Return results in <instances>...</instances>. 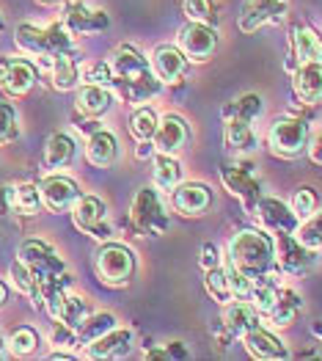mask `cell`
Returning a JSON list of instances; mask_svg holds the SVG:
<instances>
[{
	"mask_svg": "<svg viewBox=\"0 0 322 361\" xmlns=\"http://www.w3.org/2000/svg\"><path fill=\"white\" fill-rule=\"evenodd\" d=\"M171 204L185 218H199L212 207V188L204 182H179L171 190Z\"/></svg>",
	"mask_w": 322,
	"mask_h": 361,
	"instance_id": "obj_12",
	"label": "cell"
},
{
	"mask_svg": "<svg viewBox=\"0 0 322 361\" xmlns=\"http://www.w3.org/2000/svg\"><path fill=\"white\" fill-rule=\"evenodd\" d=\"M83 80H86V83H97V86H111V83H116L113 69H111V63H108V61L88 66L86 75H83Z\"/></svg>",
	"mask_w": 322,
	"mask_h": 361,
	"instance_id": "obj_44",
	"label": "cell"
},
{
	"mask_svg": "<svg viewBox=\"0 0 322 361\" xmlns=\"http://www.w3.org/2000/svg\"><path fill=\"white\" fill-rule=\"evenodd\" d=\"M39 193H42V204L47 212H66L72 210V204L80 199V188L72 177H63V174H53L47 180H42L39 185Z\"/></svg>",
	"mask_w": 322,
	"mask_h": 361,
	"instance_id": "obj_14",
	"label": "cell"
},
{
	"mask_svg": "<svg viewBox=\"0 0 322 361\" xmlns=\"http://www.w3.org/2000/svg\"><path fill=\"white\" fill-rule=\"evenodd\" d=\"M295 238L303 243V245H309V248L320 251L322 248V207L320 210H314L309 218H303V221L297 224Z\"/></svg>",
	"mask_w": 322,
	"mask_h": 361,
	"instance_id": "obj_38",
	"label": "cell"
},
{
	"mask_svg": "<svg viewBox=\"0 0 322 361\" xmlns=\"http://www.w3.org/2000/svg\"><path fill=\"white\" fill-rule=\"evenodd\" d=\"M75 152H78V144L69 133H53L47 138V147H44V166L50 171L66 169L75 160Z\"/></svg>",
	"mask_w": 322,
	"mask_h": 361,
	"instance_id": "obj_28",
	"label": "cell"
},
{
	"mask_svg": "<svg viewBox=\"0 0 322 361\" xmlns=\"http://www.w3.org/2000/svg\"><path fill=\"white\" fill-rule=\"evenodd\" d=\"M157 121L160 116L154 114V108H138L132 116H130V133H132V138L138 141V144H149L151 138H154V130H157Z\"/></svg>",
	"mask_w": 322,
	"mask_h": 361,
	"instance_id": "obj_36",
	"label": "cell"
},
{
	"mask_svg": "<svg viewBox=\"0 0 322 361\" xmlns=\"http://www.w3.org/2000/svg\"><path fill=\"white\" fill-rule=\"evenodd\" d=\"M254 212L259 215L264 232H270V235H295V232H297L300 218H297V215L292 212V207H290V204H284L281 199L262 196Z\"/></svg>",
	"mask_w": 322,
	"mask_h": 361,
	"instance_id": "obj_13",
	"label": "cell"
},
{
	"mask_svg": "<svg viewBox=\"0 0 322 361\" xmlns=\"http://www.w3.org/2000/svg\"><path fill=\"white\" fill-rule=\"evenodd\" d=\"M94 271L108 287H127L135 273V254L121 243H102L94 257Z\"/></svg>",
	"mask_w": 322,
	"mask_h": 361,
	"instance_id": "obj_5",
	"label": "cell"
},
{
	"mask_svg": "<svg viewBox=\"0 0 322 361\" xmlns=\"http://www.w3.org/2000/svg\"><path fill=\"white\" fill-rule=\"evenodd\" d=\"M6 301H8V287H6L3 281H0V309L6 306Z\"/></svg>",
	"mask_w": 322,
	"mask_h": 361,
	"instance_id": "obj_48",
	"label": "cell"
},
{
	"mask_svg": "<svg viewBox=\"0 0 322 361\" xmlns=\"http://www.w3.org/2000/svg\"><path fill=\"white\" fill-rule=\"evenodd\" d=\"M179 50L190 63H206L218 50V30L204 23H187L179 30Z\"/></svg>",
	"mask_w": 322,
	"mask_h": 361,
	"instance_id": "obj_10",
	"label": "cell"
},
{
	"mask_svg": "<svg viewBox=\"0 0 322 361\" xmlns=\"http://www.w3.org/2000/svg\"><path fill=\"white\" fill-rule=\"evenodd\" d=\"M88 314H91V301L80 298V295H66V298H63V303H61L58 317H56V320L78 331V329L86 323Z\"/></svg>",
	"mask_w": 322,
	"mask_h": 361,
	"instance_id": "obj_34",
	"label": "cell"
},
{
	"mask_svg": "<svg viewBox=\"0 0 322 361\" xmlns=\"http://www.w3.org/2000/svg\"><path fill=\"white\" fill-rule=\"evenodd\" d=\"M50 359H56V361H69V359H75V356H72V353H69V350H56V353H50Z\"/></svg>",
	"mask_w": 322,
	"mask_h": 361,
	"instance_id": "obj_47",
	"label": "cell"
},
{
	"mask_svg": "<svg viewBox=\"0 0 322 361\" xmlns=\"http://www.w3.org/2000/svg\"><path fill=\"white\" fill-rule=\"evenodd\" d=\"M111 329H116V317L108 314V312H99V314H88L86 323L78 329V345H88L91 339L108 334Z\"/></svg>",
	"mask_w": 322,
	"mask_h": 361,
	"instance_id": "obj_37",
	"label": "cell"
},
{
	"mask_svg": "<svg viewBox=\"0 0 322 361\" xmlns=\"http://www.w3.org/2000/svg\"><path fill=\"white\" fill-rule=\"evenodd\" d=\"M118 157V138L111 130H94L88 138V160L97 169H108L113 166Z\"/></svg>",
	"mask_w": 322,
	"mask_h": 361,
	"instance_id": "obj_27",
	"label": "cell"
},
{
	"mask_svg": "<svg viewBox=\"0 0 322 361\" xmlns=\"http://www.w3.org/2000/svg\"><path fill=\"white\" fill-rule=\"evenodd\" d=\"M154 149L160 154H179L190 141V127L179 114H163L154 130Z\"/></svg>",
	"mask_w": 322,
	"mask_h": 361,
	"instance_id": "obj_15",
	"label": "cell"
},
{
	"mask_svg": "<svg viewBox=\"0 0 322 361\" xmlns=\"http://www.w3.org/2000/svg\"><path fill=\"white\" fill-rule=\"evenodd\" d=\"M264 111V102L259 94L248 91V94H240L237 99H232L226 108H223V116H242V119H251L256 121L262 116Z\"/></svg>",
	"mask_w": 322,
	"mask_h": 361,
	"instance_id": "obj_35",
	"label": "cell"
},
{
	"mask_svg": "<svg viewBox=\"0 0 322 361\" xmlns=\"http://www.w3.org/2000/svg\"><path fill=\"white\" fill-rule=\"evenodd\" d=\"M292 56L300 63H322V36L311 25H297L292 30Z\"/></svg>",
	"mask_w": 322,
	"mask_h": 361,
	"instance_id": "obj_26",
	"label": "cell"
},
{
	"mask_svg": "<svg viewBox=\"0 0 322 361\" xmlns=\"http://www.w3.org/2000/svg\"><path fill=\"white\" fill-rule=\"evenodd\" d=\"M281 287H284V284H281L273 273H264L259 279H254V287H251V298H248V301L259 309V314H267V312L273 309L275 298H278Z\"/></svg>",
	"mask_w": 322,
	"mask_h": 361,
	"instance_id": "obj_30",
	"label": "cell"
},
{
	"mask_svg": "<svg viewBox=\"0 0 322 361\" xmlns=\"http://www.w3.org/2000/svg\"><path fill=\"white\" fill-rule=\"evenodd\" d=\"M229 265H235L248 279H259L275 268V240L262 229H242L229 243Z\"/></svg>",
	"mask_w": 322,
	"mask_h": 361,
	"instance_id": "obj_1",
	"label": "cell"
},
{
	"mask_svg": "<svg viewBox=\"0 0 322 361\" xmlns=\"http://www.w3.org/2000/svg\"><path fill=\"white\" fill-rule=\"evenodd\" d=\"M66 25H69L72 33H91V30L108 28L111 20H108L105 11H94V8H88L86 3L75 0V3L66 6Z\"/></svg>",
	"mask_w": 322,
	"mask_h": 361,
	"instance_id": "obj_25",
	"label": "cell"
},
{
	"mask_svg": "<svg viewBox=\"0 0 322 361\" xmlns=\"http://www.w3.org/2000/svg\"><path fill=\"white\" fill-rule=\"evenodd\" d=\"M108 63H111V69H113L116 83H130V89L141 86L144 94L151 89V80H154V78H151V69H149L147 59H144L135 47H130V44H118Z\"/></svg>",
	"mask_w": 322,
	"mask_h": 361,
	"instance_id": "obj_6",
	"label": "cell"
},
{
	"mask_svg": "<svg viewBox=\"0 0 322 361\" xmlns=\"http://www.w3.org/2000/svg\"><path fill=\"white\" fill-rule=\"evenodd\" d=\"M309 138H311L309 121L297 119V116H281L267 130V149L281 160H295V157L306 154Z\"/></svg>",
	"mask_w": 322,
	"mask_h": 361,
	"instance_id": "obj_3",
	"label": "cell"
},
{
	"mask_svg": "<svg viewBox=\"0 0 322 361\" xmlns=\"http://www.w3.org/2000/svg\"><path fill=\"white\" fill-rule=\"evenodd\" d=\"M36 345H39V334L28 329V326H20V329H14L11 336L6 339V348L14 353V356H28L36 350Z\"/></svg>",
	"mask_w": 322,
	"mask_h": 361,
	"instance_id": "obj_42",
	"label": "cell"
},
{
	"mask_svg": "<svg viewBox=\"0 0 322 361\" xmlns=\"http://www.w3.org/2000/svg\"><path fill=\"white\" fill-rule=\"evenodd\" d=\"M309 157L317 163V166H322V127L317 130V133H311V138H309Z\"/></svg>",
	"mask_w": 322,
	"mask_h": 361,
	"instance_id": "obj_46",
	"label": "cell"
},
{
	"mask_svg": "<svg viewBox=\"0 0 322 361\" xmlns=\"http://www.w3.org/2000/svg\"><path fill=\"white\" fill-rule=\"evenodd\" d=\"M36 86V69L23 59L0 61V89L8 97H25Z\"/></svg>",
	"mask_w": 322,
	"mask_h": 361,
	"instance_id": "obj_18",
	"label": "cell"
},
{
	"mask_svg": "<svg viewBox=\"0 0 322 361\" xmlns=\"http://www.w3.org/2000/svg\"><path fill=\"white\" fill-rule=\"evenodd\" d=\"M130 221H132L135 232L144 238H157L168 229V212L163 207V199L154 185H144L135 193L132 207H130Z\"/></svg>",
	"mask_w": 322,
	"mask_h": 361,
	"instance_id": "obj_4",
	"label": "cell"
},
{
	"mask_svg": "<svg viewBox=\"0 0 322 361\" xmlns=\"http://www.w3.org/2000/svg\"><path fill=\"white\" fill-rule=\"evenodd\" d=\"M50 69H53V86L58 91H69L78 86V80H80V72H78V63L72 59V53H61L53 59L50 63Z\"/></svg>",
	"mask_w": 322,
	"mask_h": 361,
	"instance_id": "obj_33",
	"label": "cell"
},
{
	"mask_svg": "<svg viewBox=\"0 0 322 361\" xmlns=\"http://www.w3.org/2000/svg\"><path fill=\"white\" fill-rule=\"evenodd\" d=\"M259 309L251 301H242V298H235V301L226 303L223 309V329L232 334V336H242L245 331H251L254 326H259Z\"/></svg>",
	"mask_w": 322,
	"mask_h": 361,
	"instance_id": "obj_23",
	"label": "cell"
},
{
	"mask_svg": "<svg viewBox=\"0 0 322 361\" xmlns=\"http://www.w3.org/2000/svg\"><path fill=\"white\" fill-rule=\"evenodd\" d=\"M8 273H11L14 287H17L23 295L33 298V303H36V298H39V281H36V276H33V271H30L28 265H25L23 259H17V262H11Z\"/></svg>",
	"mask_w": 322,
	"mask_h": 361,
	"instance_id": "obj_40",
	"label": "cell"
},
{
	"mask_svg": "<svg viewBox=\"0 0 322 361\" xmlns=\"http://www.w3.org/2000/svg\"><path fill=\"white\" fill-rule=\"evenodd\" d=\"M223 141H226V149L237 154V157H245V154H254L259 147V138L254 133V121L242 119V116H223Z\"/></svg>",
	"mask_w": 322,
	"mask_h": 361,
	"instance_id": "obj_19",
	"label": "cell"
},
{
	"mask_svg": "<svg viewBox=\"0 0 322 361\" xmlns=\"http://www.w3.org/2000/svg\"><path fill=\"white\" fill-rule=\"evenodd\" d=\"M311 331H314V336H320V339H322V326H314Z\"/></svg>",
	"mask_w": 322,
	"mask_h": 361,
	"instance_id": "obj_49",
	"label": "cell"
},
{
	"mask_svg": "<svg viewBox=\"0 0 322 361\" xmlns=\"http://www.w3.org/2000/svg\"><path fill=\"white\" fill-rule=\"evenodd\" d=\"M132 348V331L127 329H111L108 334L91 339L86 348L88 359H121Z\"/></svg>",
	"mask_w": 322,
	"mask_h": 361,
	"instance_id": "obj_20",
	"label": "cell"
},
{
	"mask_svg": "<svg viewBox=\"0 0 322 361\" xmlns=\"http://www.w3.org/2000/svg\"><path fill=\"white\" fill-rule=\"evenodd\" d=\"M204 287H206V295H209L212 301L223 303V306L229 301H235V290H232V279H229L226 265L209 268L204 276Z\"/></svg>",
	"mask_w": 322,
	"mask_h": 361,
	"instance_id": "obj_32",
	"label": "cell"
},
{
	"mask_svg": "<svg viewBox=\"0 0 322 361\" xmlns=\"http://www.w3.org/2000/svg\"><path fill=\"white\" fill-rule=\"evenodd\" d=\"M187 63L190 61L185 59V53L174 47V44H160L151 56V69H154V78L166 86H176L185 80L187 75Z\"/></svg>",
	"mask_w": 322,
	"mask_h": 361,
	"instance_id": "obj_16",
	"label": "cell"
},
{
	"mask_svg": "<svg viewBox=\"0 0 322 361\" xmlns=\"http://www.w3.org/2000/svg\"><path fill=\"white\" fill-rule=\"evenodd\" d=\"M215 265H221V259H218V245H215V243H204V248H202V268L209 271V268H215Z\"/></svg>",
	"mask_w": 322,
	"mask_h": 361,
	"instance_id": "obj_45",
	"label": "cell"
},
{
	"mask_svg": "<svg viewBox=\"0 0 322 361\" xmlns=\"http://www.w3.org/2000/svg\"><path fill=\"white\" fill-rule=\"evenodd\" d=\"M290 11V0H245L237 14V28L242 33H256L264 25L284 23Z\"/></svg>",
	"mask_w": 322,
	"mask_h": 361,
	"instance_id": "obj_7",
	"label": "cell"
},
{
	"mask_svg": "<svg viewBox=\"0 0 322 361\" xmlns=\"http://www.w3.org/2000/svg\"><path fill=\"white\" fill-rule=\"evenodd\" d=\"M20 138V119H17V111L14 105L8 102H0V147H8Z\"/></svg>",
	"mask_w": 322,
	"mask_h": 361,
	"instance_id": "obj_43",
	"label": "cell"
},
{
	"mask_svg": "<svg viewBox=\"0 0 322 361\" xmlns=\"http://www.w3.org/2000/svg\"><path fill=\"white\" fill-rule=\"evenodd\" d=\"M300 312H303V298H300V293L292 290V287H281V293H278V298L273 303V309H270L264 317H267V326H273V329H287V326H292L295 320L300 317Z\"/></svg>",
	"mask_w": 322,
	"mask_h": 361,
	"instance_id": "obj_22",
	"label": "cell"
},
{
	"mask_svg": "<svg viewBox=\"0 0 322 361\" xmlns=\"http://www.w3.org/2000/svg\"><path fill=\"white\" fill-rule=\"evenodd\" d=\"M8 202H11V210L20 212V215H36L42 210V193H39V185H30L23 182L17 188H8Z\"/></svg>",
	"mask_w": 322,
	"mask_h": 361,
	"instance_id": "obj_31",
	"label": "cell"
},
{
	"mask_svg": "<svg viewBox=\"0 0 322 361\" xmlns=\"http://www.w3.org/2000/svg\"><path fill=\"white\" fill-rule=\"evenodd\" d=\"M39 3H58V0H39Z\"/></svg>",
	"mask_w": 322,
	"mask_h": 361,
	"instance_id": "obj_51",
	"label": "cell"
},
{
	"mask_svg": "<svg viewBox=\"0 0 322 361\" xmlns=\"http://www.w3.org/2000/svg\"><path fill=\"white\" fill-rule=\"evenodd\" d=\"M275 265L287 276H303L317 265V251L303 245L295 235H275Z\"/></svg>",
	"mask_w": 322,
	"mask_h": 361,
	"instance_id": "obj_9",
	"label": "cell"
},
{
	"mask_svg": "<svg viewBox=\"0 0 322 361\" xmlns=\"http://www.w3.org/2000/svg\"><path fill=\"white\" fill-rule=\"evenodd\" d=\"M221 180L226 185V190L245 204V210H251V212L256 210V204H259V199H262V182L256 180V174L251 171V166H245L242 160L226 163V166L221 169Z\"/></svg>",
	"mask_w": 322,
	"mask_h": 361,
	"instance_id": "obj_8",
	"label": "cell"
},
{
	"mask_svg": "<svg viewBox=\"0 0 322 361\" xmlns=\"http://www.w3.org/2000/svg\"><path fill=\"white\" fill-rule=\"evenodd\" d=\"M290 207H292L295 215L303 221V218H309L314 210H320V196H317V190H314L311 185H300L292 193Z\"/></svg>",
	"mask_w": 322,
	"mask_h": 361,
	"instance_id": "obj_41",
	"label": "cell"
},
{
	"mask_svg": "<svg viewBox=\"0 0 322 361\" xmlns=\"http://www.w3.org/2000/svg\"><path fill=\"white\" fill-rule=\"evenodd\" d=\"M182 8L190 23H204V25H218L221 14L215 0H182Z\"/></svg>",
	"mask_w": 322,
	"mask_h": 361,
	"instance_id": "obj_39",
	"label": "cell"
},
{
	"mask_svg": "<svg viewBox=\"0 0 322 361\" xmlns=\"http://www.w3.org/2000/svg\"><path fill=\"white\" fill-rule=\"evenodd\" d=\"M3 345H6V342H3V336H0V356H3Z\"/></svg>",
	"mask_w": 322,
	"mask_h": 361,
	"instance_id": "obj_50",
	"label": "cell"
},
{
	"mask_svg": "<svg viewBox=\"0 0 322 361\" xmlns=\"http://www.w3.org/2000/svg\"><path fill=\"white\" fill-rule=\"evenodd\" d=\"M17 44L23 50H28L30 56L42 59L47 66L53 63L61 53H72L75 39L66 23H53L47 28H36V25H20L17 28Z\"/></svg>",
	"mask_w": 322,
	"mask_h": 361,
	"instance_id": "obj_2",
	"label": "cell"
},
{
	"mask_svg": "<svg viewBox=\"0 0 322 361\" xmlns=\"http://www.w3.org/2000/svg\"><path fill=\"white\" fill-rule=\"evenodd\" d=\"M292 89L303 105H322V63H300L295 69Z\"/></svg>",
	"mask_w": 322,
	"mask_h": 361,
	"instance_id": "obj_21",
	"label": "cell"
},
{
	"mask_svg": "<svg viewBox=\"0 0 322 361\" xmlns=\"http://www.w3.org/2000/svg\"><path fill=\"white\" fill-rule=\"evenodd\" d=\"M0 30H3V17H0Z\"/></svg>",
	"mask_w": 322,
	"mask_h": 361,
	"instance_id": "obj_52",
	"label": "cell"
},
{
	"mask_svg": "<svg viewBox=\"0 0 322 361\" xmlns=\"http://www.w3.org/2000/svg\"><path fill=\"white\" fill-rule=\"evenodd\" d=\"M242 345L245 350L259 361H281V359H290V350L287 345L270 331V329H262V326H254L251 331L242 334Z\"/></svg>",
	"mask_w": 322,
	"mask_h": 361,
	"instance_id": "obj_17",
	"label": "cell"
},
{
	"mask_svg": "<svg viewBox=\"0 0 322 361\" xmlns=\"http://www.w3.org/2000/svg\"><path fill=\"white\" fill-rule=\"evenodd\" d=\"M111 105H113V94L108 91V86H97V83L80 86V89H78V97H75V108H78V114L86 116V119L108 114Z\"/></svg>",
	"mask_w": 322,
	"mask_h": 361,
	"instance_id": "obj_24",
	"label": "cell"
},
{
	"mask_svg": "<svg viewBox=\"0 0 322 361\" xmlns=\"http://www.w3.org/2000/svg\"><path fill=\"white\" fill-rule=\"evenodd\" d=\"M105 215H108V207H105V202L99 196H80L72 204V221H75V226L80 232L91 235V238H99V240H105L111 235V226H108Z\"/></svg>",
	"mask_w": 322,
	"mask_h": 361,
	"instance_id": "obj_11",
	"label": "cell"
},
{
	"mask_svg": "<svg viewBox=\"0 0 322 361\" xmlns=\"http://www.w3.org/2000/svg\"><path fill=\"white\" fill-rule=\"evenodd\" d=\"M151 182L157 190H174L182 182V166L176 160V154H160L154 157V169H151Z\"/></svg>",
	"mask_w": 322,
	"mask_h": 361,
	"instance_id": "obj_29",
	"label": "cell"
}]
</instances>
